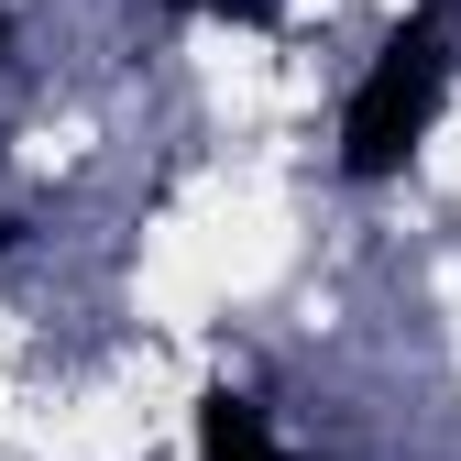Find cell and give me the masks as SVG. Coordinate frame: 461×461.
I'll return each instance as SVG.
<instances>
[{"instance_id": "7a4b0ae2", "label": "cell", "mask_w": 461, "mask_h": 461, "mask_svg": "<svg viewBox=\"0 0 461 461\" xmlns=\"http://www.w3.org/2000/svg\"><path fill=\"white\" fill-rule=\"evenodd\" d=\"M198 461H285L275 450V429H264V407H253V395H198Z\"/></svg>"}, {"instance_id": "3957f363", "label": "cell", "mask_w": 461, "mask_h": 461, "mask_svg": "<svg viewBox=\"0 0 461 461\" xmlns=\"http://www.w3.org/2000/svg\"><path fill=\"white\" fill-rule=\"evenodd\" d=\"M165 12H220V23H275L285 0H165Z\"/></svg>"}, {"instance_id": "6da1fadb", "label": "cell", "mask_w": 461, "mask_h": 461, "mask_svg": "<svg viewBox=\"0 0 461 461\" xmlns=\"http://www.w3.org/2000/svg\"><path fill=\"white\" fill-rule=\"evenodd\" d=\"M439 99H450V23L418 12V23L384 33V55L352 77V99H340V176H352V187L407 176V154L429 143Z\"/></svg>"}]
</instances>
